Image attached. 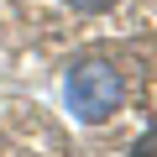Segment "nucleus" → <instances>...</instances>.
<instances>
[{"mask_svg": "<svg viewBox=\"0 0 157 157\" xmlns=\"http://www.w3.org/2000/svg\"><path fill=\"white\" fill-rule=\"evenodd\" d=\"M115 105H121V73L110 63H78L68 73V110L78 121L94 126V121L115 115Z\"/></svg>", "mask_w": 157, "mask_h": 157, "instance_id": "f257e3e1", "label": "nucleus"}, {"mask_svg": "<svg viewBox=\"0 0 157 157\" xmlns=\"http://www.w3.org/2000/svg\"><path fill=\"white\" fill-rule=\"evenodd\" d=\"M68 6H73V11H89V16H100V11H110V6H115V0H68Z\"/></svg>", "mask_w": 157, "mask_h": 157, "instance_id": "f03ea898", "label": "nucleus"}, {"mask_svg": "<svg viewBox=\"0 0 157 157\" xmlns=\"http://www.w3.org/2000/svg\"><path fill=\"white\" fill-rule=\"evenodd\" d=\"M131 157H157V131H152V136H141V141L131 147Z\"/></svg>", "mask_w": 157, "mask_h": 157, "instance_id": "7ed1b4c3", "label": "nucleus"}]
</instances>
